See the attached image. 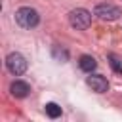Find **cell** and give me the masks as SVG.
<instances>
[{"label":"cell","instance_id":"cell-1","mask_svg":"<svg viewBox=\"0 0 122 122\" xmlns=\"http://www.w3.org/2000/svg\"><path fill=\"white\" fill-rule=\"evenodd\" d=\"M15 21H17V25L23 27V29H34V27L40 23V15H38V11H36L34 8L23 6V8H19V10L15 11Z\"/></svg>","mask_w":122,"mask_h":122},{"label":"cell","instance_id":"cell-2","mask_svg":"<svg viewBox=\"0 0 122 122\" xmlns=\"http://www.w3.org/2000/svg\"><path fill=\"white\" fill-rule=\"evenodd\" d=\"M69 23L72 29L76 30H86L90 25H92V13L84 8H76L69 13Z\"/></svg>","mask_w":122,"mask_h":122},{"label":"cell","instance_id":"cell-3","mask_svg":"<svg viewBox=\"0 0 122 122\" xmlns=\"http://www.w3.org/2000/svg\"><path fill=\"white\" fill-rule=\"evenodd\" d=\"M6 69L13 74V76H21L27 71V59L19 53V51H11L6 57Z\"/></svg>","mask_w":122,"mask_h":122},{"label":"cell","instance_id":"cell-4","mask_svg":"<svg viewBox=\"0 0 122 122\" xmlns=\"http://www.w3.org/2000/svg\"><path fill=\"white\" fill-rule=\"evenodd\" d=\"M93 13H95L99 19H103V21H116V19L122 15L120 8H118V6H114V4H109V2L97 4V6H95V10H93Z\"/></svg>","mask_w":122,"mask_h":122},{"label":"cell","instance_id":"cell-5","mask_svg":"<svg viewBox=\"0 0 122 122\" xmlns=\"http://www.w3.org/2000/svg\"><path fill=\"white\" fill-rule=\"evenodd\" d=\"M86 82H88V86H90L93 92H97V93H105V92L109 90V82H107V78L101 76V74H92V76L86 78Z\"/></svg>","mask_w":122,"mask_h":122},{"label":"cell","instance_id":"cell-6","mask_svg":"<svg viewBox=\"0 0 122 122\" xmlns=\"http://www.w3.org/2000/svg\"><path fill=\"white\" fill-rule=\"evenodd\" d=\"M10 92H11V95H13V97L23 99V97H27V95L30 93V86H29L27 82H23V80H15V82H11Z\"/></svg>","mask_w":122,"mask_h":122},{"label":"cell","instance_id":"cell-7","mask_svg":"<svg viewBox=\"0 0 122 122\" xmlns=\"http://www.w3.org/2000/svg\"><path fill=\"white\" fill-rule=\"evenodd\" d=\"M78 67H80L84 72H90V74H92V71H95V67H97V61H95V57H92V55H80Z\"/></svg>","mask_w":122,"mask_h":122},{"label":"cell","instance_id":"cell-8","mask_svg":"<svg viewBox=\"0 0 122 122\" xmlns=\"http://www.w3.org/2000/svg\"><path fill=\"white\" fill-rule=\"evenodd\" d=\"M109 65H111V69H112L116 74H122V59H120L118 55L109 53Z\"/></svg>","mask_w":122,"mask_h":122},{"label":"cell","instance_id":"cell-9","mask_svg":"<svg viewBox=\"0 0 122 122\" xmlns=\"http://www.w3.org/2000/svg\"><path fill=\"white\" fill-rule=\"evenodd\" d=\"M46 114L50 118H57V116H61V107L57 103L50 101V103H46Z\"/></svg>","mask_w":122,"mask_h":122},{"label":"cell","instance_id":"cell-10","mask_svg":"<svg viewBox=\"0 0 122 122\" xmlns=\"http://www.w3.org/2000/svg\"><path fill=\"white\" fill-rule=\"evenodd\" d=\"M53 57H55V59H59V61H67L69 53H67L65 50H61V51H59V46H55V48H53Z\"/></svg>","mask_w":122,"mask_h":122}]
</instances>
